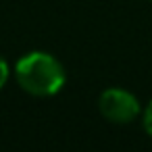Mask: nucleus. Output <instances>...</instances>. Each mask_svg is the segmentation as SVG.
I'll return each instance as SVG.
<instances>
[{"instance_id": "nucleus-1", "label": "nucleus", "mask_w": 152, "mask_h": 152, "mask_svg": "<svg viewBox=\"0 0 152 152\" xmlns=\"http://www.w3.org/2000/svg\"><path fill=\"white\" fill-rule=\"evenodd\" d=\"M17 83L31 96H52L65 86L63 65L48 52H31L15 67Z\"/></svg>"}, {"instance_id": "nucleus-2", "label": "nucleus", "mask_w": 152, "mask_h": 152, "mask_svg": "<svg viewBox=\"0 0 152 152\" xmlns=\"http://www.w3.org/2000/svg\"><path fill=\"white\" fill-rule=\"evenodd\" d=\"M98 108L102 117L110 123H131L140 115V102L137 98L121 88H108L100 94Z\"/></svg>"}, {"instance_id": "nucleus-3", "label": "nucleus", "mask_w": 152, "mask_h": 152, "mask_svg": "<svg viewBox=\"0 0 152 152\" xmlns=\"http://www.w3.org/2000/svg\"><path fill=\"white\" fill-rule=\"evenodd\" d=\"M142 123H144L146 133L152 137V100L148 102V106H146V110H144V119H142Z\"/></svg>"}, {"instance_id": "nucleus-4", "label": "nucleus", "mask_w": 152, "mask_h": 152, "mask_svg": "<svg viewBox=\"0 0 152 152\" xmlns=\"http://www.w3.org/2000/svg\"><path fill=\"white\" fill-rule=\"evenodd\" d=\"M7 79H9V65H7V61L2 56H0V88L7 83Z\"/></svg>"}, {"instance_id": "nucleus-5", "label": "nucleus", "mask_w": 152, "mask_h": 152, "mask_svg": "<svg viewBox=\"0 0 152 152\" xmlns=\"http://www.w3.org/2000/svg\"><path fill=\"white\" fill-rule=\"evenodd\" d=\"M150 2H152V0H150Z\"/></svg>"}]
</instances>
